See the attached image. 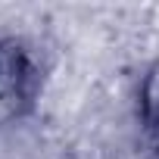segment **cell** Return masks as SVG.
<instances>
[{
	"label": "cell",
	"mask_w": 159,
	"mask_h": 159,
	"mask_svg": "<svg viewBox=\"0 0 159 159\" xmlns=\"http://www.w3.org/2000/svg\"><path fill=\"white\" fill-rule=\"evenodd\" d=\"M140 106H143V119L153 131H159V69H153L143 81L140 91Z\"/></svg>",
	"instance_id": "obj_1"
}]
</instances>
